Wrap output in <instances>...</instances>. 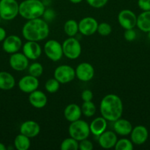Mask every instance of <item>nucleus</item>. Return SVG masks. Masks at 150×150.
I'll return each instance as SVG.
<instances>
[{
  "label": "nucleus",
  "instance_id": "f257e3e1",
  "mask_svg": "<svg viewBox=\"0 0 150 150\" xmlns=\"http://www.w3.org/2000/svg\"><path fill=\"white\" fill-rule=\"evenodd\" d=\"M100 113L107 121L115 122L121 118L123 113V103L118 95H105L100 103Z\"/></svg>",
  "mask_w": 150,
  "mask_h": 150
},
{
  "label": "nucleus",
  "instance_id": "f03ea898",
  "mask_svg": "<svg viewBox=\"0 0 150 150\" xmlns=\"http://www.w3.org/2000/svg\"><path fill=\"white\" fill-rule=\"evenodd\" d=\"M49 34V27L48 23L41 18L28 20L22 28V35L26 40L39 42L46 39Z\"/></svg>",
  "mask_w": 150,
  "mask_h": 150
},
{
  "label": "nucleus",
  "instance_id": "7ed1b4c3",
  "mask_svg": "<svg viewBox=\"0 0 150 150\" xmlns=\"http://www.w3.org/2000/svg\"><path fill=\"white\" fill-rule=\"evenodd\" d=\"M45 10V5L40 0H24L19 4V14L26 20H31L41 18Z\"/></svg>",
  "mask_w": 150,
  "mask_h": 150
},
{
  "label": "nucleus",
  "instance_id": "20e7f679",
  "mask_svg": "<svg viewBox=\"0 0 150 150\" xmlns=\"http://www.w3.org/2000/svg\"><path fill=\"white\" fill-rule=\"evenodd\" d=\"M69 135L71 138L76 139L78 142L88 139L91 130L90 126L88 123L80 119L71 122L69 127Z\"/></svg>",
  "mask_w": 150,
  "mask_h": 150
},
{
  "label": "nucleus",
  "instance_id": "39448f33",
  "mask_svg": "<svg viewBox=\"0 0 150 150\" xmlns=\"http://www.w3.org/2000/svg\"><path fill=\"white\" fill-rule=\"evenodd\" d=\"M19 4L16 0H0V16L1 19L10 21L19 14Z\"/></svg>",
  "mask_w": 150,
  "mask_h": 150
},
{
  "label": "nucleus",
  "instance_id": "423d86ee",
  "mask_svg": "<svg viewBox=\"0 0 150 150\" xmlns=\"http://www.w3.org/2000/svg\"><path fill=\"white\" fill-rule=\"evenodd\" d=\"M63 55L69 59H76L80 56L82 47L79 40L74 37H69L62 44Z\"/></svg>",
  "mask_w": 150,
  "mask_h": 150
},
{
  "label": "nucleus",
  "instance_id": "0eeeda50",
  "mask_svg": "<svg viewBox=\"0 0 150 150\" xmlns=\"http://www.w3.org/2000/svg\"><path fill=\"white\" fill-rule=\"evenodd\" d=\"M44 52L46 57L53 62H57L61 59L63 55L62 44L55 40H50L44 45Z\"/></svg>",
  "mask_w": 150,
  "mask_h": 150
},
{
  "label": "nucleus",
  "instance_id": "6e6552de",
  "mask_svg": "<svg viewBox=\"0 0 150 150\" xmlns=\"http://www.w3.org/2000/svg\"><path fill=\"white\" fill-rule=\"evenodd\" d=\"M76 76L75 70L67 64L60 65L54 70V78L60 83H67L72 81Z\"/></svg>",
  "mask_w": 150,
  "mask_h": 150
},
{
  "label": "nucleus",
  "instance_id": "1a4fd4ad",
  "mask_svg": "<svg viewBox=\"0 0 150 150\" xmlns=\"http://www.w3.org/2000/svg\"><path fill=\"white\" fill-rule=\"evenodd\" d=\"M119 24L124 29H134L137 23V16L130 10H123L118 15Z\"/></svg>",
  "mask_w": 150,
  "mask_h": 150
},
{
  "label": "nucleus",
  "instance_id": "9d476101",
  "mask_svg": "<svg viewBox=\"0 0 150 150\" xmlns=\"http://www.w3.org/2000/svg\"><path fill=\"white\" fill-rule=\"evenodd\" d=\"M98 22L92 17H85L78 23L79 32L85 36H91L97 32Z\"/></svg>",
  "mask_w": 150,
  "mask_h": 150
},
{
  "label": "nucleus",
  "instance_id": "9b49d317",
  "mask_svg": "<svg viewBox=\"0 0 150 150\" xmlns=\"http://www.w3.org/2000/svg\"><path fill=\"white\" fill-rule=\"evenodd\" d=\"M18 85L21 92L29 94L38 89L39 86V81L38 78L31 75H27L19 80Z\"/></svg>",
  "mask_w": 150,
  "mask_h": 150
},
{
  "label": "nucleus",
  "instance_id": "f8f14e48",
  "mask_svg": "<svg viewBox=\"0 0 150 150\" xmlns=\"http://www.w3.org/2000/svg\"><path fill=\"white\" fill-rule=\"evenodd\" d=\"M76 76L81 81H89L94 76V68L90 63L82 62L75 70Z\"/></svg>",
  "mask_w": 150,
  "mask_h": 150
},
{
  "label": "nucleus",
  "instance_id": "ddd939ff",
  "mask_svg": "<svg viewBox=\"0 0 150 150\" xmlns=\"http://www.w3.org/2000/svg\"><path fill=\"white\" fill-rule=\"evenodd\" d=\"M10 65L16 71H22L27 68L29 64V59L23 53L16 52L12 54L9 59Z\"/></svg>",
  "mask_w": 150,
  "mask_h": 150
},
{
  "label": "nucleus",
  "instance_id": "4468645a",
  "mask_svg": "<svg viewBox=\"0 0 150 150\" xmlns=\"http://www.w3.org/2000/svg\"><path fill=\"white\" fill-rule=\"evenodd\" d=\"M22 47L21 39L16 35L6 37L3 40L2 48L7 54H14L18 52Z\"/></svg>",
  "mask_w": 150,
  "mask_h": 150
},
{
  "label": "nucleus",
  "instance_id": "2eb2a0df",
  "mask_svg": "<svg viewBox=\"0 0 150 150\" xmlns=\"http://www.w3.org/2000/svg\"><path fill=\"white\" fill-rule=\"evenodd\" d=\"M22 50L23 54L31 60L38 59L42 53L41 45L35 41L27 40V42H25L22 47Z\"/></svg>",
  "mask_w": 150,
  "mask_h": 150
},
{
  "label": "nucleus",
  "instance_id": "dca6fc26",
  "mask_svg": "<svg viewBox=\"0 0 150 150\" xmlns=\"http://www.w3.org/2000/svg\"><path fill=\"white\" fill-rule=\"evenodd\" d=\"M149 137V132L144 125H137L132 128L130 133L131 141L134 144L141 145L145 143Z\"/></svg>",
  "mask_w": 150,
  "mask_h": 150
},
{
  "label": "nucleus",
  "instance_id": "f3484780",
  "mask_svg": "<svg viewBox=\"0 0 150 150\" xmlns=\"http://www.w3.org/2000/svg\"><path fill=\"white\" fill-rule=\"evenodd\" d=\"M41 131V127L38 122L32 120L25 121L20 127V133L29 138H34L38 136Z\"/></svg>",
  "mask_w": 150,
  "mask_h": 150
},
{
  "label": "nucleus",
  "instance_id": "a211bd4d",
  "mask_svg": "<svg viewBox=\"0 0 150 150\" xmlns=\"http://www.w3.org/2000/svg\"><path fill=\"white\" fill-rule=\"evenodd\" d=\"M118 141L117 136L113 131H104L99 137V144L103 149L114 147Z\"/></svg>",
  "mask_w": 150,
  "mask_h": 150
},
{
  "label": "nucleus",
  "instance_id": "6ab92c4d",
  "mask_svg": "<svg viewBox=\"0 0 150 150\" xmlns=\"http://www.w3.org/2000/svg\"><path fill=\"white\" fill-rule=\"evenodd\" d=\"M29 102L34 108H42L47 103V97L44 92L40 90H35L29 93Z\"/></svg>",
  "mask_w": 150,
  "mask_h": 150
},
{
  "label": "nucleus",
  "instance_id": "aec40b11",
  "mask_svg": "<svg viewBox=\"0 0 150 150\" xmlns=\"http://www.w3.org/2000/svg\"><path fill=\"white\" fill-rule=\"evenodd\" d=\"M113 128L117 134L124 136L130 134L132 130V125L128 120L119 118L114 122Z\"/></svg>",
  "mask_w": 150,
  "mask_h": 150
},
{
  "label": "nucleus",
  "instance_id": "412c9836",
  "mask_svg": "<svg viewBox=\"0 0 150 150\" xmlns=\"http://www.w3.org/2000/svg\"><path fill=\"white\" fill-rule=\"evenodd\" d=\"M63 114L66 120L70 122H72L80 119L82 111L79 105L75 103H71L66 107Z\"/></svg>",
  "mask_w": 150,
  "mask_h": 150
},
{
  "label": "nucleus",
  "instance_id": "4be33fe9",
  "mask_svg": "<svg viewBox=\"0 0 150 150\" xmlns=\"http://www.w3.org/2000/svg\"><path fill=\"white\" fill-rule=\"evenodd\" d=\"M107 120L103 117H97L94 119L90 125V130L91 133L95 136H99L102 133H104L107 128Z\"/></svg>",
  "mask_w": 150,
  "mask_h": 150
},
{
  "label": "nucleus",
  "instance_id": "5701e85b",
  "mask_svg": "<svg viewBox=\"0 0 150 150\" xmlns=\"http://www.w3.org/2000/svg\"><path fill=\"white\" fill-rule=\"evenodd\" d=\"M16 84L14 77L5 71L0 72V89L10 90L13 89Z\"/></svg>",
  "mask_w": 150,
  "mask_h": 150
},
{
  "label": "nucleus",
  "instance_id": "b1692460",
  "mask_svg": "<svg viewBox=\"0 0 150 150\" xmlns=\"http://www.w3.org/2000/svg\"><path fill=\"white\" fill-rule=\"evenodd\" d=\"M136 26L138 29L144 32L150 31V10L143 11L137 17Z\"/></svg>",
  "mask_w": 150,
  "mask_h": 150
},
{
  "label": "nucleus",
  "instance_id": "393cba45",
  "mask_svg": "<svg viewBox=\"0 0 150 150\" xmlns=\"http://www.w3.org/2000/svg\"><path fill=\"white\" fill-rule=\"evenodd\" d=\"M29 138L20 133L14 139L15 148L18 150H27L30 147Z\"/></svg>",
  "mask_w": 150,
  "mask_h": 150
},
{
  "label": "nucleus",
  "instance_id": "a878e982",
  "mask_svg": "<svg viewBox=\"0 0 150 150\" xmlns=\"http://www.w3.org/2000/svg\"><path fill=\"white\" fill-rule=\"evenodd\" d=\"M64 32L69 37H74L79 31L78 23L74 19H69L64 24Z\"/></svg>",
  "mask_w": 150,
  "mask_h": 150
},
{
  "label": "nucleus",
  "instance_id": "bb28decb",
  "mask_svg": "<svg viewBox=\"0 0 150 150\" xmlns=\"http://www.w3.org/2000/svg\"><path fill=\"white\" fill-rule=\"evenodd\" d=\"M82 114L87 117H91L95 114L96 108V105L92 101H87L82 103L81 107Z\"/></svg>",
  "mask_w": 150,
  "mask_h": 150
},
{
  "label": "nucleus",
  "instance_id": "cd10ccee",
  "mask_svg": "<svg viewBox=\"0 0 150 150\" xmlns=\"http://www.w3.org/2000/svg\"><path fill=\"white\" fill-rule=\"evenodd\" d=\"M61 150H77L79 149L78 141L70 137L64 139L60 144Z\"/></svg>",
  "mask_w": 150,
  "mask_h": 150
},
{
  "label": "nucleus",
  "instance_id": "c85d7f7f",
  "mask_svg": "<svg viewBox=\"0 0 150 150\" xmlns=\"http://www.w3.org/2000/svg\"><path fill=\"white\" fill-rule=\"evenodd\" d=\"M114 147L116 150H132L133 149V143L129 139H121L117 141Z\"/></svg>",
  "mask_w": 150,
  "mask_h": 150
},
{
  "label": "nucleus",
  "instance_id": "c756f323",
  "mask_svg": "<svg viewBox=\"0 0 150 150\" xmlns=\"http://www.w3.org/2000/svg\"><path fill=\"white\" fill-rule=\"evenodd\" d=\"M60 88V82L54 79H49L47 80L45 83V89L49 93H55L59 90Z\"/></svg>",
  "mask_w": 150,
  "mask_h": 150
},
{
  "label": "nucleus",
  "instance_id": "7c9ffc66",
  "mask_svg": "<svg viewBox=\"0 0 150 150\" xmlns=\"http://www.w3.org/2000/svg\"><path fill=\"white\" fill-rule=\"evenodd\" d=\"M28 71H29V75L38 78L40 77L43 74L44 67H43L42 64H40V63L34 62L29 66V69H28Z\"/></svg>",
  "mask_w": 150,
  "mask_h": 150
},
{
  "label": "nucleus",
  "instance_id": "2f4dec72",
  "mask_svg": "<svg viewBox=\"0 0 150 150\" xmlns=\"http://www.w3.org/2000/svg\"><path fill=\"white\" fill-rule=\"evenodd\" d=\"M97 32L101 36H107L110 35L112 32V27L108 23L102 22L98 25Z\"/></svg>",
  "mask_w": 150,
  "mask_h": 150
},
{
  "label": "nucleus",
  "instance_id": "473e14b6",
  "mask_svg": "<svg viewBox=\"0 0 150 150\" xmlns=\"http://www.w3.org/2000/svg\"><path fill=\"white\" fill-rule=\"evenodd\" d=\"M86 1L94 8H101L106 5L108 0H86Z\"/></svg>",
  "mask_w": 150,
  "mask_h": 150
},
{
  "label": "nucleus",
  "instance_id": "72a5a7b5",
  "mask_svg": "<svg viewBox=\"0 0 150 150\" xmlns=\"http://www.w3.org/2000/svg\"><path fill=\"white\" fill-rule=\"evenodd\" d=\"M94 148L92 142L87 139L80 141L79 143V149L80 150H92Z\"/></svg>",
  "mask_w": 150,
  "mask_h": 150
},
{
  "label": "nucleus",
  "instance_id": "f704fd0d",
  "mask_svg": "<svg viewBox=\"0 0 150 150\" xmlns=\"http://www.w3.org/2000/svg\"><path fill=\"white\" fill-rule=\"evenodd\" d=\"M124 37L126 41L132 42V41L135 40V38H136V32L133 29H125Z\"/></svg>",
  "mask_w": 150,
  "mask_h": 150
},
{
  "label": "nucleus",
  "instance_id": "c9c22d12",
  "mask_svg": "<svg viewBox=\"0 0 150 150\" xmlns=\"http://www.w3.org/2000/svg\"><path fill=\"white\" fill-rule=\"evenodd\" d=\"M138 6L142 11L150 10V0H138Z\"/></svg>",
  "mask_w": 150,
  "mask_h": 150
},
{
  "label": "nucleus",
  "instance_id": "e433bc0d",
  "mask_svg": "<svg viewBox=\"0 0 150 150\" xmlns=\"http://www.w3.org/2000/svg\"><path fill=\"white\" fill-rule=\"evenodd\" d=\"M81 98H82V100L84 102L92 101L94 95H93V92L90 89H85V90L82 91V94H81Z\"/></svg>",
  "mask_w": 150,
  "mask_h": 150
},
{
  "label": "nucleus",
  "instance_id": "4c0bfd02",
  "mask_svg": "<svg viewBox=\"0 0 150 150\" xmlns=\"http://www.w3.org/2000/svg\"><path fill=\"white\" fill-rule=\"evenodd\" d=\"M43 16H44L46 20L49 21V20H52V19L54 18L55 14H54V12L52 10H51V9H48V10H45V12H44Z\"/></svg>",
  "mask_w": 150,
  "mask_h": 150
},
{
  "label": "nucleus",
  "instance_id": "58836bf2",
  "mask_svg": "<svg viewBox=\"0 0 150 150\" xmlns=\"http://www.w3.org/2000/svg\"><path fill=\"white\" fill-rule=\"evenodd\" d=\"M6 35H7V33H6L5 29L2 27H0V42L5 39V38L7 37Z\"/></svg>",
  "mask_w": 150,
  "mask_h": 150
},
{
  "label": "nucleus",
  "instance_id": "ea45409f",
  "mask_svg": "<svg viewBox=\"0 0 150 150\" xmlns=\"http://www.w3.org/2000/svg\"><path fill=\"white\" fill-rule=\"evenodd\" d=\"M6 149H7V148H6L5 145H4L3 143H1V142H0V150H6Z\"/></svg>",
  "mask_w": 150,
  "mask_h": 150
},
{
  "label": "nucleus",
  "instance_id": "a19ab883",
  "mask_svg": "<svg viewBox=\"0 0 150 150\" xmlns=\"http://www.w3.org/2000/svg\"><path fill=\"white\" fill-rule=\"evenodd\" d=\"M69 1L74 4H78V3H80L81 1H82V0H69Z\"/></svg>",
  "mask_w": 150,
  "mask_h": 150
},
{
  "label": "nucleus",
  "instance_id": "79ce46f5",
  "mask_svg": "<svg viewBox=\"0 0 150 150\" xmlns=\"http://www.w3.org/2000/svg\"><path fill=\"white\" fill-rule=\"evenodd\" d=\"M147 33H148V35H147V36H148V38L149 39V40H150V31L149 32H147Z\"/></svg>",
  "mask_w": 150,
  "mask_h": 150
},
{
  "label": "nucleus",
  "instance_id": "37998d69",
  "mask_svg": "<svg viewBox=\"0 0 150 150\" xmlns=\"http://www.w3.org/2000/svg\"><path fill=\"white\" fill-rule=\"evenodd\" d=\"M1 16H0V23H1Z\"/></svg>",
  "mask_w": 150,
  "mask_h": 150
}]
</instances>
